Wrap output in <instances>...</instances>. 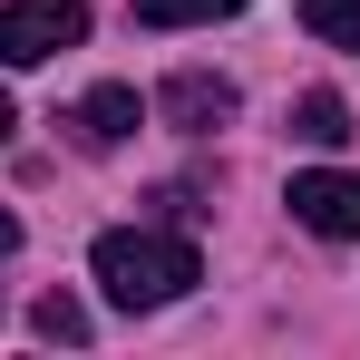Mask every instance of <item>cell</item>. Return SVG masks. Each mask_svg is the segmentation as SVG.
<instances>
[{
    "label": "cell",
    "mask_w": 360,
    "mask_h": 360,
    "mask_svg": "<svg viewBox=\"0 0 360 360\" xmlns=\"http://www.w3.org/2000/svg\"><path fill=\"white\" fill-rule=\"evenodd\" d=\"M88 273H98V292L117 302V311H166V302H185L195 283H205L195 243H185V234H146V224H117V234H98Z\"/></svg>",
    "instance_id": "1"
},
{
    "label": "cell",
    "mask_w": 360,
    "mask_h": 360,
    "mask_svg": "<svg viewBox=\"0 0 360 360\" xmlns=\"http://www.w3.org/2000/svg\"><path fill=\"white\" fill-rule=\"evenodd\" d=\"M10 127H20V108H10V88H0V146H10Z\"/></svg>",
    "instance_id": "11"
},
{
    "label": "cell",
    "mask_w": 360,
    "mask_h": 360,
    "mask_svg": "<svg viewBox=\"0 0 360 360\" xmlns=\"http://www.w3.org/2000/svg\"><path fill=\"white\" fill-rule=\"evenodd\" d=\"M292 136H302V146H351V108H341V88H302Z\"/></svg>",
    "instance_id": "6"
},
{
    "label": "cell",
    "mask_w": 360,
    "mask_h": 360,
    "mask_svg": "<svg viewBox=\"0 0 360 360\" xmlns=\"http://www.w3.org/2000/svg\"><path fill=\"white\" fill-rule=\"evenodd\" d=\"M136 117H146V98H136V88H127V78H108V88H88V98H78V146H127V136H136Z\"/></svg>",
    "instance_id": "5"
},
{
    "label": "cell",
    "mask_w": 360,
    "mask_h": 360,
    "mask_svg": "<svg viewBox=\"0 0 360 360\" xmlns=\"http://www.w3.org/2000/svg\"><path fill=\"white\" fill-rule=\"evenodd\" d=\"M243 0H136V30H195V20H234Z\"/></svg>",
    "instance_id": "7"
},
{
    "label": "cell",
    "mask_w": 360,
    "mask_h": 360,
    "mask_svg": "<svg viewBox=\"0 0 360 360\" xmlns=\"http://www.w3.org/2000/svg\"><path fill=\"white\" fill-rule=\"evenodd\" d=\"M30 331H39V341H88V311H78L68 292H39L30 302Z\"/></svg>",
    "instance_id": "9"
},
{
    "label": "cell",
    "mask_w": 360,
    "mask_h": 360,
    "mask_svg": "<svg viewBox=\"0 0 360 360\" xmlns=\"http://www.w3.org/2000/svg\"><path fill=\"white\" fill-rule=\"evenodd\" d=\"M283 205H292L302 234H321V243H360V176H341V166H302Z\"/></svg>",
    "instance_id": "3"
},
{
    "label": "cell",
    "mask_w": 360,
    "mask_h": 360,
    "mask_svg": "<svg viewBox=\"0 0 360 360\" xmlns=\"http://www.w3.org/2000/svg\"><path fill=\"white\" fill-rule=\"evenodd\" d=\"M156 117L185 127V136H214V127L234 117V78H214V68H176V78L156 88Z\"/></svg>",
    "instance_id": "4"
},
{
    "label": "cell",
    "mask_w": 360,
    "mask_h": 360,
    "mask_svg": "<svg viewBox=\"0 0 360 360\" xmlns=\"http://www.w3.org/2000/svg\"><path fill=\"white\" fill-rule=\"evenodd\" d=\"M10 253H20V224H10V205H0V263H10Z\"/></svg>",
    "instance_id": "10"
},
{
    "label": "cell",
    "mask_w": 360,
    "mask_h": 360,
    "mask_svg": "<svg viewBox=\"0 0 360 360\" xmlns=\"http://www.w3.org/2000/svg\"><path fill=\"white\" fill-rule=\"evenodd\" d=\"M302 30L331 49H360V0H302Z\"/></svg>",
    "instance_id": "8"
},
{
    "label": "cell",
    "mask_w": 360,
    "mask_h": 360,
    "mask_svg": "<svg viewBox=\"0 0 360 360\" xmlns=\"http://www.w3.org/2000/svg\"><path fill=\"white\" fill-rule=\"evenodd\" d=\"M88 39V0H0V68H39Z\"/></svg>",
    "instance_id": "2"
}]
</instances>
